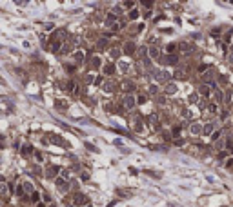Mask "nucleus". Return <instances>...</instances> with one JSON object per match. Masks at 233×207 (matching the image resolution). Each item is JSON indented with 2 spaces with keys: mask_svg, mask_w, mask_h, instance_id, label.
<instances>
[{
  "mask_svg": "<svg viewBox=\"0 0 233 207\" xmlns=\"http://www.w3.org/2000/svg\"><path fill=\"white\" fill-rule=\"evenodd\" d=\"M49 207H57V205H49Z\"/></svg>",
  "mask_w": 233,
  "mask_h": 207,
  "instance_id": "7c9ffc66",
  "label": "nucleus"
},
{
  "mask_svg": "<svg viewBox=\"0 0 233 207\" xmlns=\"http://www.w3.org/2000/svg\"><path fill=\"white\" fill-rule=\"evenodd\" d=\"M53 27H55V24H53V22H47V24L44 26V29H46V31H51Z\"/></svg>",
  "mask_w": 233,
  "mask_h": 207,
  "instance_id": "f3484780",
  "label": "nucleus"
},
{
  "mask_svg": "<svg viewBox=\"0 0 233 207\" xmlns=\"http://www.w3.org/2000/svg\"><path fill=\"white\" fill-rule=\"evenodd\" d=\"M128 69H129V64L128 62H120L119 64V71L120 73H128Z\"/></svg>",
  "mask_w": 233,
  "mask_h": 207,
  "instance_id": "0eeeda50",
  "label": "nucleus"
},
{
  "mask_svg": "<svg viewBox=\"0 0 233 207\" xmlns=\"http://www.w3.org/2000/svg\"><path fill=\"white\" fill-rule=\"evenodd\" d=\"M150 93H151V95H155V93H157V87H155V85H151V87H150Z\"/></svg>",
  "mask_w": 233,
  "mask_h": 207,
  "instance_id": "a878e982",
  "label": "nucleus"
},
{
  "mask_svg": "<svg viewBox=\"0 0 233 207\" xmlns=\"http://www.w3.org/2000/svg\"><path fill=\"white\" fill-rule=\"evenodd\" d=\"M166 62H168V64H177V57H173V54H169V57L166 58Z\"/></svg>",
  "mask_w": 233,
  "mask_h": 207,
  "instance_id": "2eb2a0df",
  "label": "nucleus"
},
{
  "mask_svg": "<svg viewBox=\"0 0 233 207\" xmlns=\"http://www.w3.org/2000/svg\"><path fill=\"white\" fill-rule=\"evenodd\" d=\"M157 78H158V82H166V80H169V73L168 71H162V73L157 74Z\"/></svg>",
  "mask_w": 233,
  "mask_h": 207,
  "instance_id": "39448f33",
  "label": "nucleus"
},
{
  "mask_svg": "<svg viewBox=\"0 0 233 207\" xmlns=\"http://www.w3.org/2000/svg\"><path fill=\"white\" fill-rule=\"evenodd\" d=\"M166 91H168V93H175V91H177V85H175V84H169V85L166 87Z\"/></svg>",
  "mask_w": 233,
  "mask_h": 207,
  "instance_id": "4468645a",
  "label": "nucleus"
},
{
  "mask_svg": "<svg viewBox=\"0 0 233 207\" xmlns=\"http://www.w3.org/2000/svg\"><path fill=\"white\" fill-rule=\"evenodd\" d=\"M150 57H151V58H157V57H158V49H157V47H151V49H150Z\"/></svg>",
  "mask_w": 233,
  "mask_h": 207,
  "instance_id": "ddd939ff",
  "label": "nucleus"
},
{
  "mask_svg": "<svg viewBox=\"0 0 233 207\" xmlns=\"http://www.w3.org/2000/svg\"><path fill=\"white\" fill-rule=\"evenodd\" d=\"M191 133H193V135H197V133H200V127H198L197 124H195V125L191 127Z\"/></svg>",
  "mask_w": 233,
  "mask_h": 207,
  "instance_id": "a211bd4d",
  "label": "nucleus"
},
{
  "mask_svg": "<svg viewBox=\"0 0 233 207\" xmlns=\"http://www.w3.org/2000/svg\"><path fill=\"white\" fill-rule=\"evenodd\" d=\"M178 47H181V51H184V53H186V51H191V46H189V44H186V42H182Z\"/></svg>",
  "mask_w": 233,
  "mask_h": 207,
  "instance_id": "9b49d317",
  "label": "nucleus"
},
{
  "mask_svg": "<svg viewBox=\"0 0 233 207\" xmlns=\"http://www.w3.org/2000/svg\"><path fill=\"white\" fill-rule=\"evenodd\" d=\"M57 107H66V102H57Z\"/></svg>",
  "mask_w": 233,
  "mask_h": 207,
  "instance_id": "cd10ccee",
  "label": "nucleus"
},
{
  "mask_svg": "<svg viewBox=\"0 0 233 207\" xmlns=\"http://www.w3.org/2000/svg\"><path fill=\"white\" fill-rule=\"evenodd\" d=\"M211 129H213V127H211V125L208 124V125L204 127V133H206V135H209V133H211Z\"/></svg>",
  "mask_w": 233,
  "mask_h": 207,
  "instance_id": "4be33fe9",
  "label": "nucleus"
},
{
  "mask_svg": "<svg viewBox=\"0 0 233 207\" xmlns=\"http://www.w3.org/2000/svg\"><path fill=\"white\" fill-rule=\"evenodd\" d=\"M124 105L128 107V109H133V107H135V98H133L131 95H128V96L124 98Z\"/></svg>",
  "mask_w": 233,
  "mask_h": 207,
  "instance_id": "7ed1b4c3",
  "label": "nucleus"
},
{
  "mask_svg": "<svg viewBox=\"0 0 233 207\" xmlns=\"http://www.w3.org/2000/svg\"><path fill=\"white\" fill-rule=\"evenodd\" d=\"M31 200H33V202H38V200H40V194H38V193H33V198H31Z\"/></svg>",
  "mask_w": 233,
  "mask_h": 207,
  "instance_id": "5701e85b",
  "label": "nucleus"
},
{
  "mask_svg": "<svg viewBox=\"0 0 233 207\" xmlns=\"http://www.w3.org/2000/svg\"><path fill=\"white\" fill-rule=\"evenodd\" d=\"M129 16H131V18H137V16H139V11H131Z\"/></svg>",
  "mask_w": 233,
  "mask_h": 207,
  "instance_id": "b1692460",
  "label": "nucleus"
},
{
  "mask_svg": "<svg viewBox=\"0 0 233 207\" xmlns=\"http://www.w3.org/2000/svg\"><path fill=\"white\" fill-rule=\"evenodd\" d=\"M7 196V183H0V198Z\"/></svg>",
  "mask_w": 233,
  "mask_h": 207,
  "instance_id": "423d86ee",
  "label": "nucleus"
},
{
  "mask_svg": "<svg viewBox=\"0 0 233 207\" xmlns=\"http://www.w3.org/2000/svg\"><path fill=\"white\" fill-rule=\"evenodd\" d=\"M200 93H204V95H208V93H209V89H208V87H200Z\"/></svg>",
  "mask_w": 233,
  "mask_h": 207,
  "instance_id": "393cba45",
  "label": "nucleus"
},
{
  "mask_svg": "<svg viewBox=\"0 0 233 207\" xmlns=\"http://www.w3.org/2000/svg\"><path fill=\"white\" fill-rule=\"evenodd\" d=\"M86 203H88V196L82 194V193H78L77 198H75V205H86Z\"/></svg>",
  "mask_w": 233,
  "mask_h": 207,
  "instance_id": "f03ea898",
  "label": "nucleus"
},
{
  "mask_svg": "<svg viewBox=\"0 0 233 207\" xmlns=\"http://www.w3.org/2000/svg\"><path fill=\"white\" fill-rule=\"evenodd\" d=\"M131 87H133V85H131V84H128V82H126V84H122V89H124V91H128V89H131Z\"/></svg>",
  "mask_w": 233,
  "mask_h": 207,
  "instance_id": "aec40b11",
  "label": "nucleus"
},
{
  "mask_svg": "<svg viewBox=\"0 0 233 207\" xmlns=\"http://www.w3.org/2000/svg\"><path fill=\"white\" fill-rule=\"evenodd\" d=\"M120 53H122V49H119V47H116V49H111V57L115 58V57H119Z\"/></svg>",
  "mask_w": 233,
  "mask_h": 207,
  "instance_id": "dca6fc26",
  "label": "nucleus"
},
{
  "mask_svg": "<svg viewBox=\"0 0 233 207\" xmlns=\"http://www.w3.org/2000/svg\"><path fill=\"white\" fill-rule=\"evenodd\" d=\"M55 185H57V187H58L62 193H66V191L69 189V187H68V182L62 178V176H60V178H55Z\"/></svg>",
  "mask_w": 233,
  "mask_h": 207,
  "instance_id": "f257e3e1",
  "label": "nucleus"
},
{
  "mask_svg": "<svg viewBox=\"0 0 233 207\" xmlns=\"http://www.w3.org/2000/svg\"><path fill=\"white\" fill-rule=\"evenodd\" d=\"M24 191L26 193H33V183H31V182H24Z\"/></svg>",
  "mask_w": 233,
  "mask_h": 207,
  "instance_id": "9d476101",
  "label": "nucleus"
},
{
  "mask_svg": "<svg viewBox=\"0 0 233 207\" xmlns=\"http://www.w3.org/2000/svg\"><path fill=\"white\" fill-rule=\"evenodd\" d=\"M113 89H115L113 82H104V84H102V91H104V93H113Z\"/></svg>",
  "mask_w": 233,
  "mask_h": 207,
  "instance_id": "20e7f679",
  "label": "nucleus"
},
{
  "mask_svg": "<svg viewBox=\"0 0 233 207\" xmlns=\"http://www.w3.org/2000/svg\"><path fill=\"white\" fill-rule=\"evenodd\" d=\"M91 62H93V65H95V67H99V65H100V58H97V57H95Z\"/></svg>",
  "mask_w": 233,
  "mask_h": 207,
  "instance_id": "6ab92c4d",
  "label": "nucleus"
},
{
  "mask_svg": "<svg viewBox=\"0 0 233 207\" xmlns=\"http://www.w3.org/2000/svg\"><path fill=\"white\" fill-rule=\"evenodd\" d=\"M73 58H75V62H82L84 60V53L82 51H77L75 54H73Z\"/></svg>",
  "mask_w": 233,
  "mask_h": 207,
  "instance_id": "1a4fd4ad",
  "label": "nucleus"
},
{
  "mask_svg": "<svg viewBox=\"0 0 233 207\" xmlns=\"http://www.w3.org/2000/svg\"><path fill=\"white\" fill-rule=\"evenodd\" d=\"M22 153H24V155H27V153H31V145H29V147H27V145H24V147H22Z\"/></svg>",
  "mask_w": 233,
  "mask_h": 207,
  "instance_id": "412c9836",
  "label": "nucleus"
},
{
  "mask_svg": "<svg viewBox=\"0 0 233 207\" xmlns=\"http://www.w3.org/2000/svg\"><path fill=\"white\" fill-rule=\"evenodd\" d=\"M169 207H181V205H175V203H169Z\"/></svg>",
  "mask_w": 233,
  "mask_h": 207,
  "instance_id": "c85d7f7f",
  "label": "nucleus"
},
{
  "mask_svg": "<svg viewBox=\"0 0 233 207\" xmlns=\"http://www.w3.org/2000/svg\"><path fill=\"white\" fill-rule=\"evenodd\" d=\"M124 51H126V54H131V53L135 51V46H133V44H126V46H124Z\"/></svg>",
  "mask_w": 233,
  "mask_h": 207,
  "instance_id": "6e6552de",
  "label": "nucleus"
},
{
  "mask_svg": "<svg viewBox=\"0 0 233 207\" xmlns=\"http://www.w3.org/2000/svg\"><path fill=\"white\" fill-rule=\"evenodd\" d=\"M0 207H4V202H2V200H0Z\"/></svg>",
  "mask_w": 233,
  "mask_h": 207,
  "instance_id": "c756f323",
  "label": "nucleus"
},
{
  "mask_svg": "<svg viewBox=\"0 0 233 207\" xmlns=\"http://www.w3.org/2000/svg\"><path fill=\"white\" fill-rule=\"evenodd\" d=\"M93 78H95V76H93V74H91V73H89V74H88V76H86V80H88V82H91V80H93Z\"/></svg>",
  "mask_w": 233,
  "mask_h": 207,
  "instance_id": "bb28decb",
  "label": "nucleus"
},
{
  "mask_svg": "<svg viewBox=\"0 0 233 207\" xmlns=\"http://www.w3.org/2000/svg\"><path fill=\"white\" fill-rule=\"evenodd\" d=\"M104 73H106V74H113V73H115V67H113V65H111V64H109V65H106V69H104Z\"/></svg>",
  "mask_w": 233,
  "mask_h": 207,
  "instance_id": "f8f14e48",
  "label": "nucleus"
}]
</instances>
